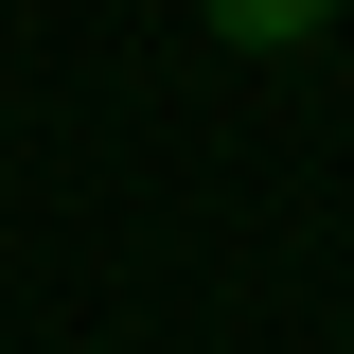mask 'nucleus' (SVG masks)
<instances>
[{
  "label": "nucleus",
  "instance_id": "f257e3e1",
  "mask_svg": "<svg viewBox=\"0 0 354 354\" xmlns=\"http://www.w3.org/2000/svg\"><path fill=\"white\" fill-rule=\"evenodd\" d=\"M195 18H213L230 53H319L337 36V0H195Z\"/></svg>",
  "mask_w": 354,
  "mask_h": 354
}]
</instances>
